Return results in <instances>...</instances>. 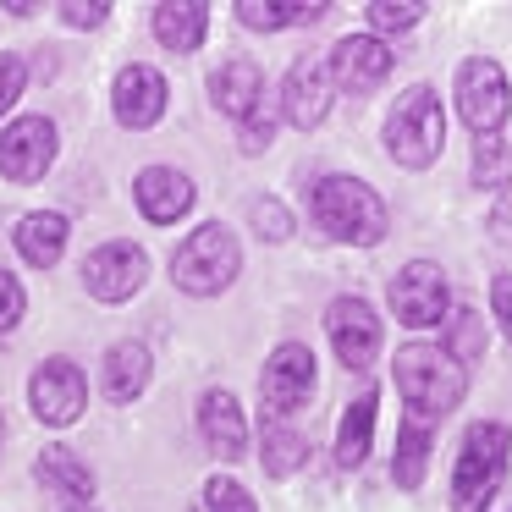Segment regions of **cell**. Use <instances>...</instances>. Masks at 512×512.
<instances>
[{
	"mask_svg": "<svg viewBox=\"0 0 512 512\" xmlns=\"http://www.w3.org/2000/svg\"><path fill=\"white\" fill-rule=\"evenodd\" d=\"M232 12H237V23H243V28L281 34V28H309V23H320L331 6H320V0H237Z\"/></svg>",
	"mask_w": 512,
	"mask_h": 512,
	"instance_id": "603a6c76",
	"label": "cell"
},
{
	"mask_svg": "<svg viewBox=\"0 0 512 512\" xmlns=\"http://www.w3.org/2000/svg\"><path fill=\"white\" fill-rule=\"evenodd\" d=\"M468 177H474V188H507L512 182V144H501V138H479Z\"/></svg>",
	"mask_w": 512,
	"mask_h": 512,
	"instance_id": "83f0119b",
	"label": "cell"
},
{
	"mask_svg": "<svg viewBox=\"0 0 512 512\" xmlns=\"http://www.w3.org/2000/svg\"><path fill=\"white\" fill-rule=\"evenodd\" d=\"M386 298H391V309H397V320L413 325V331H424V325H441L446 314H452V287H446V270L430 265V259H413V265H402L397 276H391Z\"/></svg>",
	"mask_w": 512,
	"mask_h": 512,
	"instance_id": "52a82bcc",
	"label": "cell"
},
{
	"mask_svg": "<svg viewBox=\"0 0 512 512\" xmlns=\"http://www.w3.org/2000/svg\"><path fill=\"white\" fill-rule=\"evenodd\" d=\"M331 94H336V83H331V61L325 56H298L292 61V72H287V83H281V122H292L298 133H314V127L331 116Z\"/></svg>",
	"mask_w": 512,
	"mask_h": 512,
	"instance_id": "8fae6325",
	"label": "cell"
},
{
	"mask_svg": "<svg viewBox=\"0 0 512 512\" xmlns=\"http://www.w3.org/2000/svg\"><path fill=\"white\" fill-rule=\"evenodd\" d=\"M56 122L50 116H17L0 127V177L6 182H39L56 166Z\"/></svg>",
	"mask_w": 512,
	"mask_h": 512,
	"instance_id": "9c48e42d",
	"label": "cell"
},
{
	"mask_svg": "<svg viewBox=\"0 0 512 512\" xmlns=\"http://www.w3.org/2000/svg\"><path fill=\"white\" fill-rule=\"evenodd\" d=\"M105 17H111V6H105V0H94V6L67 0V6H61V23H67V28H100Z\"/></svg>",
	"mask_w": 512,
	"mask_h": 512,
	"instance_id": "e575fe53",
	"label": "cell"
},
{
	"mask_svg": "<svg viewBox=\"0 0 512 512\" xmlns=\"http://www.w3.org/2000/svg\"><path fill=\"white\" fill-rule=\"evenodd\" d=\"M364 12H369V28H375V39H380V34H408L430 6H419V0H375Z\"/></svg>",
	"mask_w": 512,
	"mask_h": 512,
	"instance_id": "f546056e",
	"label": "cell"
},
{
	"mask_svg": "<svg viewBox=\"0 0 512 512\" xmlns=\"http://www.w3.org/2000/svg\"><path fill=\"white\" fill-rule=\"evenodd\" d=\"M424 468H430V424H424V419H402L391 479H397L402 490H419L424 485Z\"/></svg>",
	"mask_w": 512,
	"mask_h": 512,
	"instance_id": "d4e9b609",
	"label": "cell"
},
{
	"mask_svg": "<svg viewBox=\"0 0 512 512\" xmlns=\"http://www.w3.org/2000/svg\"><path fill=\"white\" fill-rule=\"evenodd\" d=\"M204 496H210V512H259V507H254V496H248V490L237 485V479H221V474H215L210 485H204Z\"/></svg>",
	"mask_w": 512,
	"mask_h": 512,
	"instance_id": "d6a6232c",
	"label": "cell"
},
{
	"mask_svg": "<svg viewBox=\"0 0 512 512\" xmlns=\"http://www.w3.org/2000/svg\"><path fill=\"white\" fill-rule=\"evenodd\" d=\"M199 435L221 463H237L248 452V419L232 391H204L199 397Z\"/></svg>",
	"mask_w": 512,
	"mask_h": 512,
	"instance_id": "e0dca14e",
	"label": "cell"
},
{
	"mask_svg": "<svg viewBox=\"0 0 512 512\" xmlns=\"http://www.w3.org/2000/svg\"><path fill=\"white\" fill-rule=\"evenodd\" d=\"M446 144V111H441V94L430 83H413L386 116V155L397 160L402 171H424Z\"/></svg>",
	"mask_w": 512,
	"mask_h": 512,
	"instance_id": "277c9868",
	"label": "cell"
},
{
	"mask_svg": "<svg viewBox=\"0 0 512 512\" xmlns=\"http://www.w3.org/2000/svg\"><path fill=\"white\" fill-rule=\"evenodd\" d=\"M325 336H331L336 358H342L347 369H369L380 353V320L364 298H336L331 309H325Z\"/></svg>",
	"mask_w": 512,
	"mask_h": 512,
	"instance_id": "9a60e30c",
	"label": "cell"
},
{
	"mask_svg": "<svg viewBox=\"0 0 512 512\" xmlns=\"http://www.w3.org/2000/svg\"><path fill=\"white\" fill-rule=\"evenodd\" d=\"M259 457H265V474L287 479V474H298V468H303V457H309V441H303L292 424L270 419L265 430H259Z\"/></svg>",
	"mask_w": 512,
	"mask_h": 512,
	"instance_id": "484cf974",
	"label": "cell"
},
{
	"mask_svg": "<svg viewBox=\"0 0 512 512\" xmlns=\"http://www.w3.org/2000/svg\"><path fill=\"white\" fill-rule=\"evenodd\" d=\"M507 457H512V435L507 424H468L463 452H457V474H452V507L457 512H485V501L501 490L507 479Z\"/></svg>",
	"mask_w": 512,
	"mask_h": 512,
	"instance_id": "5b68a950",
	"label": "cell"
},
{
	"mask_svg": "<svg viewBox=\"0 0 512 512\" xmlns=\"http://www.w3.org/2000/svg\"><path fill=\"white\" fill-rule=\"evenodd\" d=\"M210 34V6L204 0H166L155 6V39L171 50V56H193Z\"/></svg>",
	"mask_w": 512,
	"mask_h": 512,
	"instance_id": "ffe728a7",
	"label": "cell"
},
{
	"mask_svg": "<svg viewBox=\"0 0 512 512\" xmlns=\"http://www.w3.org/2000/svg\"><path fill=\"white\" fill-rule=\"evenodd\" d=\"M28 89V61L23 56H0V116L12 111Z\"/></svg>",
	"mask_w": 512,
	"mask_h": 512,
	"instance_id": "836d02e7",
	"label": "cell"
},
{
	"mask_svg": "<svg viewBox=\"0 0 512 512\" xmlns=\"http://www.w3.org/2000/svg\"><path fill=\"white\" fill-rule=\"evenodd\" d=\"M490 226H496V237H501V243H512V199L496 210V221H490Z\"/></svg>",
	"mask_w": 512,
	"mask_h": 512,
	"instance_id": "8d00e7d4",
	"label": "cell"
},
{
	"mask_svg": "<svg viewBox=\"0 0 512 512\" xmlns=\"http://www.w3.org/2000/svg\"><path fill=\"white\" fill-rule=\"evenodd\" d=\"M457 116L474 138H496L507 122V72L490 56H468L457 67Z\"/></svg>",
	"mask_w": 512,
	"mask_h": 512,
	"instance_id": "8992f818",
	"label": "cell"
},
{
	"mask_svg": "<svg viewBox=\"0 0 512 512\" xmlns=\"http://www.w3.org/2000/svg\"><path fill=\"white\" fill-rule=\"evenodd\" d=\"M28 402H34V419L50 424V430H67V424L83 419L89 408V380L72 358H45L28 380Z\"/></svg>",
	"mask_w": 512,
	"mask_h": 512,
	"instance_id": "ba28073f",
	"label": "cell"
},
{
	"mask_svg": "<svg viewBox=\"0 0 512 512\" xmlns=\"http://www.w3.org/2000/svg\"><path fill=\"white\" fill-rule=\"evenodd\" d=\"M276 127H281V100L265 89L254 111H248L243 122H237V149H243V155H265L270 138H276Z\"/></svg>",
	"mask_w": 512,
	"mask_h": 512,
	"instance_id": "4316f807",
	"label": "cell"
},
{
	"mask_svg": "<svg viewBox=\"0 0 512 512\" xmlns=\"http://www.w3.org/2000/svg\"><path fill=\"white\" fill-rule=\"evenodd\" d=\"M325 61H331V83L342 94H375L380 83L391 78V61L397 56H391V45L375 34H347Z\"/></svg>",
	"mask_w": 512,
	"mask_h": 512,
	"instance_id": "4fadbf2b",
	"label": "cell"
},
{
	"mask_svg": "<svg viewBox=\"0 0 512 512\" xmlns=\"http://www.w3.org/2000/svg\"><path fill=\"white\" fill-rule=\"evenodd\" d=\"M248 215H254L259 237H270V243H287V237H292V215L281 210L276 199H254V204H248Z\"/></svg>",
	"mask_w": 512,
	"mask_h": 512,
	"instance_id": "1f68e13d",
	"label": "cell"
},
{
	"mask_svg": "<svg viewBox=\"0 0 512 512\" xmlns=\"http://www.w3.org/2000/svg\"><path fill=\"white\" fill-rule=\"evenodd\" d=\"M490 309H496V320H501V336L512 342V276L490 281Z\"/></svg>",
	"mask_w": 512,
	"mask_h": 512,
	"instance_id": "d590c367",
	"label": "cell"
},
{
	"mask_svg": "<svg viewBox=\"0 0 512 512\" xmlns=\"http://www.w3.org/2000/svg\"><path fill=\"white\" fill-rule=\"evenodd\" d=\"M149 375H155V358H149L144 342H116L111 353H105V369H100V386L111 402H133L144 397Z\"/></svg>",
	"mask_w": 512,
	"mask_h": 512,
	"instance_id": "44dd1931",
	"label": "cell"
},
{
	"mask_svg": "<svg viewBox=\"0 0 512 512\" xmlns=\"http://www.w3.org/2000/svg\"><path fill=\"white\" fill-rule=\"evenodd\" d=\"M67 237H72L67 215L34 210V215H23V221H17V254H23L34 270H50L61 254H67Z\"/></svg>",
	"mask_w": 512,
	"mask_h": 512,
	"instance_id": "7402d4cb",
	"label": "cell"
},
{
	"mask_svg": "<svg viewBox=\"0 0 512 512\" xmlns=\"http://www.w3.org/2000/svg\"><path fill=\"white\" fill-rule=\"evenodd\" d=\"M34 479L50 490V496L83 501V507H89L94 490H100V485H94V468L83 463L72 446H45V452H39V463H34Z\"/></svg>",
	"mask_w": 512,
	"mask_h": 512,
	"instance_id": "d6986e66",
	"label": "cell"
},
{
	"mask_svg": "<svg viewBox=\"0 0 512 512\" xmlns=\"http://www.w3.org/2000/svg\"><path fill=\"white\" fill-rule=\"evenodd\" d=\"M0 441H6V419H0Z\"/></svg>",
	"mask_w": 512,
	"mask_h": 512,
	"instance_id": "f35d334b",
	"label": "cell"
},
{
	"mask_svg": "<svg viewBox=\"0 0 512 512\" xmlns=\"http://www.w3.org/2000/svg\"><path fill=\"white\" fill-rule=\"evenodd\" d=\"M23 314H28V292H23V281H17L12 270H0V336H12L17 325H23Z\"/></svg>",
	"mask_w": 512,
	"mask_h": 512,
	"instance_id": "4dcf8cb0",
	"label": "cell"
},
{
	"mask_svg": "<svg viewBox=\"0 0 512 512\" xmlns=\"http://www.w3.org/2000/svg\"><path fill=\"white\" fill-rule=\"evenodd\" d=\"M133 199H138V210H144V221L177 226L182 215L193 210V182L182 177L177 166H149V171H138Z\"/></svg>",
	"mask_w": 512,
	"mask_h": 512,
	"instance_id": "2e32d148",
	"label": "cell"
},
{
	"mask_svg": "<svg viewBox=\"0 0 512 512\" xmlns=\"http://www.w3.org/2000/svg\"><path fill=\"white\" fill-rule=\"evenodd\" d=\"M259 94H265V72L248 56H232L210 72V100H215V111H226L232 122H243V116L254 111Z\"/></svg>",
	"mask_w": 512,
	"mask_h": 512,
	"instance_id": "ac0fdd59",
	"label": "cell"
},
{
	"mask_svg": "<svg viewBox=\"0 0 512 512\" xmlns=\"http://www.w3.org/2000/svg\"><path fill=\"white\" fill-rule=\"evenodd\" d=\"M144 281H149V254L138 243H105V248H94V254L83 259V287H89V298H100V303L138 298Z\"/></svg>",
	"mask_w": 512,
	"mask_h": 512,
	"instance_id": "30bf717a",
	"label": "cell"
},
{
	"mask_svg": "<svg viewBox=\"0 0 512 512\" xmlns=\"http://www.w3.org/2000/svg\"><path fill=\"white\" fill-rule=\"evenodd\" d=\"M166 100H171L166 78H160L155 67H144V61L122 67V72H116V83H111V111H116V122H122L127 133L155 127L160 116H166Z\"/></svg>",
	"mask_w": 512,
	"mask_h": 512,
	"instance_id": "5bb4252c",
	"label": "cell"
},
{
	"mask_svg": "<svg viewBox=\"0 0 512 512\" xmlns=\"http://www.w3.org/2000/svg\"><path fill=\"white\" fill-rule=\"evenodd\" d=\"M375 408H380V397L364 391V397L342 413V424H336V457H342V468H358L369 457V446H375Z\"/></svg>",
	"mask_w": 512,
	"mask_h": 512,
	"instance_id": "cb8c5ba5",
	"label": "cell"
},
{
	"mask_svg": "<svg viewBox=\"0 0 512 512\" xmlns=\"http://www.w3.org/2000/svg\"><path fill=\"white\" fill-rule=\"evenodd\" d=\"M397 391H402V402H408V419H424V424H435V419H446V413L463 402V391H468V369L457 364L446 347H430V342H408L397 353Z\"/></svg>",
	"mask_w": 512,
	"mask_h": 512,
	"instance_id": "7a4b0ae2",
	"label": "cell"
},
{
	"mask_svg": "<svg viewBox=\"0 0 512 512\" xmlns=\"http://www.w3.org/2000/svg\"><path fill=\"white\" fill-rule=\"evenodd\" d=\"M237 270H243V248H237V237L221 221L193 226L177 243V254H171V281L182 292H193V298H221L237 281Z\"/></svg>",
	"mask_w": 512,
	"mask_h": 512,
	"instance_id": "3957f363",
	"label": "cell"
},
{
	"mask_svg": "<svg viewBox=\"0 0 512 512\" xmlns=\"http://www.w3.org/2000/svg\"><path fill=\"white\" fill-rule=\"evenodd\" d=\"M446 353L457 358V364H474V358H485V320H479L474 309H457L452 320H446Z\"/></svg>",
	"mask_w": 512,
	"mask_h": 512,
	"instance_id": "f1b7e54d",
	"label": "cell"
},
{
	"mask_svg": "<svg viewBox=\"0 0 512 512\" xmlns=\"http://www.w3.org/2000/svg\"><path fill=\"white\" fill-rule=\"evenodd\" d=\"M259 397H265L270 419L281 413H298L314 397V353L303 342H281L265 358V375H259Z\"/></svg>",
	"mask_w": 512,
	"mask_h": 512,
	"instance_id": "7c38bea8",
	"label": "cell"
},
{
	"mask_svg": "<svg viewBox=\"0 0 512 512\" xmlns=\"http://www.w3.org/2000/svg\"><path fill=\"white\" fill-rule=\"evenodd\" d=\"M309 215L331 243H353V248H375L391 226L386 199L358 177H320L309 193Z\"/></svg>",
	"mask_w": 512,
	"mask_h": 512,
	"instance_id": "6da1fadb",
	"label": "cell"
},
{
	"mask_svg": "<svg viewBox=\"0 0 512 512\" xmlns=\"http://www.w3.org/2000/svg\"><path fill=\"white\" fill-rule=\"evenodd\" d=\"M67 512H94V507H67Z\"/></svg>",
	"mask_w": 512,
	"mask_h": 512,
	"instance_id": "74e56055",
	"label": "cell"
}]
</instances>
